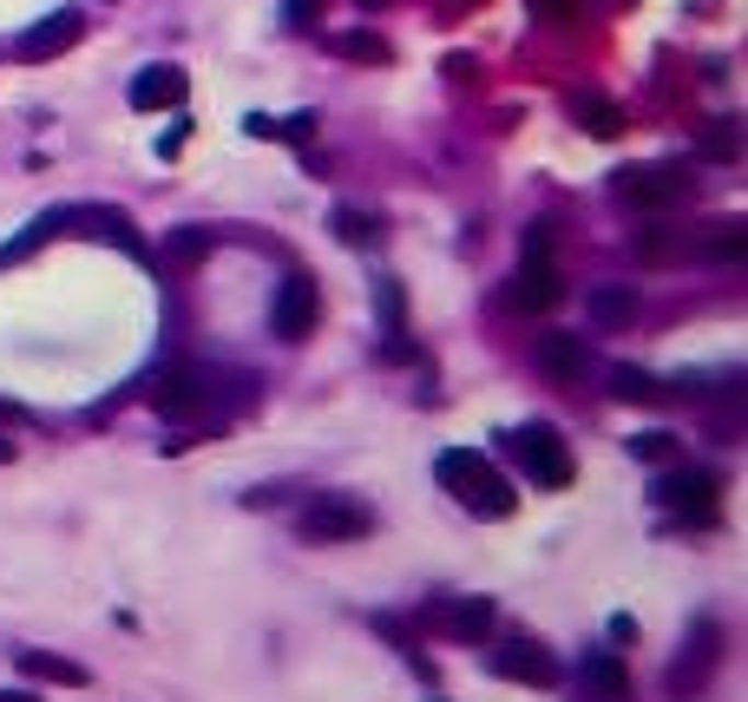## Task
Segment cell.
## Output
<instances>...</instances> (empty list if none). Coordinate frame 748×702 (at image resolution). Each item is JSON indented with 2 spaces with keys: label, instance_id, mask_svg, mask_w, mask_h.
Wrapping results in <instances>:
<instances>
[{
  "label": "cell",
  "instance_id": "6da1fadb",
  "mask_svg": "<svg viewBox=\"0 0 748 702\" xmlns=\"http://www.w3.org/2000/svg\"><path fill=\"white\" fill-rule=\"evenodd\" d=\"M434 473H440V486H447L467 513H480V519H513V506H519V493L506 486V473H499L486 453H473V447H447V453L434 460Z\"/></svg>",
  "mask_w": 748,
  "mask_h": 702
},
{
  "label": "cell",
  "instance_id": "7a4b0ae2",
  "mask_svg": "<svg viewBox=\"0 0 748 702\" xmlns=\"http://www.w3.org/2000/svg\"><path fill=\"white\" fill-rule=\"evenodd\" d=\"M368 532H375V513H368L361 499L322 493V499L302 506V539H309V545H355V539H368Z\"/></svg>",
  "mask_w": 748,
  "mask_h": 702
},
{
  "label": "cell",
  "instance_id": "3957f363",
  "mask_svg": "<svg viewBox=\"0 0 748 702\" xmlns=\"http://www.w3.org/2000/svg\"><path fill=\"white\" fill-rule=\"evenodd\" d=\"M506 447H513V460H519V467H526V473H532L545 493L572 486V473H578V467H572V453H565V440H559L552 427H519Z\"/></svg>",
  "mask_w": 748,
  "mask_h": 702
},
{
  "label": "cell",
  "instance_id": "277c9868",
  "mask_svg": "<svg viewBox=\"0 0 748 702\" xmlns=\"http://www.w3.org/2000/svg\"><path fill=\"white\" fill-rule=\"evenodd\" d=\"M683 191H690L683 164H624L618 171V197L631 210H670V204H683Z\"/></svg>",
  "mask_w": 748,
  "mask_h": 702
},
{
  "label": "cell",
  "instance_id": "5b68a950",
  "mask_svg": "<svg viewBox=\"0 0 748 702\" xmlns=\"http://www.w3.org/2000/svg\"><path fill=\"white\" fill-rule=\"evenodd\" d=\"M657 506L677 513V519H716L723 513V480L697 473V467H677V473L657 480Z\"/></svg>",
  "mask_w": 748,
  "mask_h": 702
},
{
  "label": "cell",
  "instance_id": "8992f818",
  "mask_svg": "<svg viewBox=\"0 0 748 702\" xmlns=\"http://www.w3.org/2000/svg\"><path fill=\"white\" fill-rule=\"evenodd\" d=\"M151 407H158L164 421H197V414L210 407V375H204V368H164L158 388H151Z\"/></svg>",
  "mask_w": 748,
  "mask_h": 702
},
{
  "label": "cell",
  "instance_id": "52a82bcc",
  "mask_svg": "<svg viewBox=\"0 0 748 702\" xmlns=\"http://www.w3.org/2000/svg\"><path fill=\"white\" fill-rule=\"evenodd\" d=\"M315 315H322V296H315V283H309V276H289V283L276 289V302H269V329H276L283 342L315 335Z\"/></svg>",
  "mask_w": 748,
  "mask_h": 702
},
{
  "label": "cell",
  "instance_id": "ba28073f",
  "mask_svg": "<svg viewBox=\"0 0 748 702\" xmlns=\"http://www.w3.org/2000/svg\"><path fill=\"white\" fill-rule=\"evenodd\" d=\"M559 269H552V256H526L519 263V276L506 283V309H519V315H545V309H559Z\"/></svg>",
  "mask_w": 748,
  "mask_h": 702
},
{
  "label": "cell",
  "instance_id": "9c48e42d",
  "mask_svg": "<svg viewBox=\"0 0 748 702\" xmlns=\"http://www.w3.org/2000/svg\"><path fill=\"white\" fill-rule=\"evenodd\" d=\"M716 644H723V631L703 618V624L690 631V644H683L677 670H670V697H690V690H703V683H710V670H716Z\"/></svg>",
  "mask_w": 748,
  "mask_h": 702
},
{
  "label": "cell",
  "instance_id": "30bf717a",
  "mask_svg": "<svg viewBox=\"0 0 748 702\" xmlns=\"http://www.w3.org/2000/svg\"><path fill=\"white\" fill-rule=\"evenodd\" d=\"M79 33H85V20H79L72 7H59V13H46V20H33V26L13 39V53H20V59H53V53H66Z\"/></svg>",
  "mask_w": 748,
  "mask_h": 702
},
{
  "label": "cell",
  "instance_id": "8fae6325",
  "mask_svg": "<svg viewBox=\"0 0 748 702\" xmlns=\"http://www.w3.org/2000/svg\"><path fill=\"white\" fill-rule=\"evenodd\" d=\"M493 677H513V683H532V690H545V683H559V664L539 651V644H499L493 651Z\"/></svg>",
  "mask_w": 748,
  "mask_h": 702
},
{
  "label": "cell",
  "instance_id": "7c38bea8",
  "mask_svg": "<svg viewBox=\"0 0 748 702\" xmlns=\"http://www.w3.org/2000/svg\"><path fill=\"white\" fill-rule=\"evenodd\" d=\"M184 92H191V79L177 66H145L131 79V105L138 112H171V105H184Z\"/></svg>",
  "mask_w": 748,
  "mask_h": 702
},
{
  "label": "cell",
  "instance_id": "4fadbf2b",
  "mask_svg": "<svg viewBox=\"0 0 748 702\" xmlns=\"http://www.w3.org/2000/svg\"><path fill=\"white\" fill-rule=\"evenodd\" d=\"M539 368H545L552 381H578V375L591 368V355H585L578 335H539Z\"/></svg>",
  "mask_w": 748,
  "mask_h": 702
},
{
  "label": "cell",
  "instance_id": "5bb4252c",
  "mask_svg": "<svg viewBox=\"0 0 748 702\" xmlns=\"http://www.w3.org/2000/svg\"><path fill=\"white\" fill-rule=\"evenodd\" d=\"M20 670H26V677H39V683H66V690H85V683H92V677H85V664L53 657V651H20Z\"/></svg>",
  "mask_w": 748,
  "mask_h": 702
},
{
  "label": "cell",
  "instance_id": "9a60e30c",
  "mask_svg": "<svg viewBox=\"0 0 748 702\" xmlns=\"http://www.w3.org/2000/svg\"><path fill=\"white\" fill-rule=\"evenodd\" d=\"M447 631L467 637V644H486V631H493V605H486V598H460V605H447Z\"/></svg>",
  "mask_w": 748,
  "mask_h": 702
},
{
  "label": "cell",
  "instance_id": "2e32d148",
  "mask_svg": "<svg viewBox=\"0 0 748 702\" xmlns=\"http://www.w3.org/2000/svg\"><path fill=\"white\" fill-rule=\"evenodd\" d=\"M591 322L598 329H624V322H637V296L631 289H591Z\"/></svg>",
  "mask_w": 748,
  "mask_h": 702
},
{
  "label": "cell",
  "instance_id": "e0dca14e",
  "mask_svg": "<svg viewBox=\"0 0 748 702\" xmlns=\"http://www.w3.org/2000/svg\"><path fill=\"white\" fill-rule=\"evenodd\" d=\"M611 394H618V401H644V407L670 401V388H664L657 375H644V368H611Z\"/></svg>",
  "mask_w": 748,
  "mask_h": 702
},
{
  "label": "cell",
  "instance_id": "ac0fdd59",
  "mask_svg": "<svg viewBox=\"0 0 748 702\" xmlns=\"http://www.w3.org/2000/svg\"><path fill=\"white\" fill-rule=\"evenodd\" d=\"M572 118H578L591 138H618V131H624V112H618L611 99H572Z\"/></svg>",
  "mask_w": 748,
  "mask_h": 702
},
{
  "label": "cell",
  "instance_id": "d6986e66",
  "mask_svg": "<svg viewBox=\"0 0 748 702\" xmlns=\"http://www.w3.org/2000/svg\"><path fill=\"white\" fill-rule=\"evenodd\" d=\"M697 158H710V164H736L743 158V131L723 118V125H710L703 138H697Z\"/></svg>",
  "mask_w": 748,
  "mask_h": 702
},
{
  "label": "cell",
  "instance_id": "ffe728a7",
  "mask_svg": "<svg viewBox=\"0 0 748 702\" xmlns=\"http://www.w3.org/2000/svg\"><path fill=\"white\" fill-rule=\"evenodd\" d=\"M585 677L605 690L611 702H631V677H624V664L618 657H585Z\"/></svg>",
  "mask_w": 748,
  "mask_h": 702
},
{
  "label": "cell",
  "instance_id": "44dd1931",
  "mask_svg": "<svg viewBox=\"0 0 748 702\" xmlns=\"http://www.w3.org/2000/svg\"><path fill=\"white\" fill-rule=\"evenodd\" d=\"M335 53L361 59V66H388V39L381 33H335Z\"/></svg>",
  "mask_w": 748,
  "mask_h": 702
},
{
  "label": "cell",
  "instance_id": "7402d4cb",
  "mask_svg": "<svg viewBox=\"0 0 748 702\" xmlns=\"http://www.w3.org/2000/svg\"><path fill=\"white\" fill-rule=\"evenodd\" d=\"M335 230H342V243H375V217L368 210H335Z\"/></svg>",
  "mask_w": 748,
  "mask_h": 702
},
{
  "label": "cell",
  "instance_id": "603a6c76",
  "mask_svg": "<svg viewBox=\"0 0 748 702\" xmlns=\"http://www.w3.org/2000/svg\"><path fill=\"white\" fill-rule=\"evenodd\" d=\"M624 447H631V460H651V467H657V460L677 453V434H637V440H624Z\"/></svg>",
  "mask_w": 748,
  "mask_h": 702
},
{
  "label": "cell",
  "instance_id": "cb8c5ba5",
  "mask_svg": "<svg viewBox=\"0 0 748 702\" xmlns=\"http://www.w3.org/2000/svg\"><path fill=\"white\" fill-rule=\"evenodd\" d=\"M710 250H716V256H729V263H743V256H748V223H723V237H716Z\"/></svg>",
  "mask_w": 748,
  "mask_h": 702
},
{
  "label": "cell",
  "instance_id": "d4e9b609",
  "mask_svg": "<svg viewBox=\"0 0 748 702\" xmlns=\"http://www.w3.org/2000/svg\"><path fill=\"white\" fill-rule=\"evenodd\" d=\"M210 250V237H197V230H184V237H171V256H184V263H197Z\"/></svg>",
  "mask_w": 748,
  "mask_h": 702
},
{
  "label": "cell",
  "instance_id": "484cf974",
  "mask_svg": "<svg viewBox=\"0 0 748 702\" xmlns=\"http://www.w3.org/2000/svg\"><path fill=\"white\" fill-rule=\"evenodd\" d=\"M532 13H539V20H559V26H565V20H578V0H532Z\"/></svg>",
  "mask_w": 748,
  "mask_h": 702
},
{
  "label": "cell",
  "instance_id": "4316f807",
  "mask_svg": "<svg viewBox=\"0 0 748 702\" xmlns=\"http://www.w3.org/2000/svg\"><path fill=\"white\" fill-rule=\"evenodd\" d=\"M315 13H322V0H283V20H289V26H309Z\"/></svg>",
  "mask_w": 748,
  "mask_h": 702
},
{
  "label": "cell",
  "instance_id": "83f0119b",
  "mask_svg": "<svg viewBox=\"0 0 748 702\" xmlns=\"http://www.w3.org/2000/svg\"><path fill=\"white\" fill-rule=\"evenodd\" d=\"M0 421H7V427H20V421H26V414H20V407H13V401H0Z\"/></svg>",
  "mask_w": 748,
  "mask_h": 702
},
{
  "label": "cell",
  "instance_id": "f1b7e54d",
  "mask_svg": "<svg viewBox=\"0 0 748 702\" xmlns=\"http://www.w3.org/2000/svg\"><path fill=\"white\" fill-rule=\"evenodd\" d=\"M0 702H39L33 690H0Z\"/></svg>",
  "mask_w": 748,
  "mask_h": 702
},
{
  "label": "cell",
  "instance_id": "f546056e",
  "mask_svg": "<svg viewBox=\"0 0 748 702\" xmlns=\"http://www.w3.org/2000/svg\"><path fill=\"white\" fill-rule=\"evenodd\" d=\"M7 460H13V440H0V467H7Z\"/></svg>",
  "mask_w": 748,
  "mask_h": 702
},
{
  "label": "cell",
  "instance_id": "4dcf8cb0",
  "mask_svg": "<svg viewBox=\"0 0 748 702\" xmlns=\"http://www.w3.org/2000/svg\"><path fill=\"white\" fill-rule=\"evenodd\" d=\"M355 7H368V13H375V7H381V0H355Z\"/></svg>",
  "mask_w": 748,
  "mask_h": 702
}]
</instances>
